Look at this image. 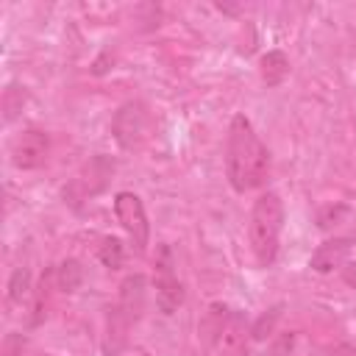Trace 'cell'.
Segmentation results:
<instances>
[{"label": "cell", "instance_id": "9", "mask_svg": "<svg viewBox=\"0 0 356 356\" xmlns=\"http://www.w3.org/2000/svg\"><path fill=\"white\" fill-rule=\"evenodd\" d=\"M145 286H147V281H145V275H139V273L128 275V278L120 284V300H117V306L122 309V314H125L131 323H136V320L142 317V309H145Z\"/></svg>", "mask_w": 356, "mask_h": 356}, {"label": "cell", "instance_id": "12", "mask_svg": "<svg viewBox=\"0 0 356 356\" xmlns=\"http://www.w3.org/2000/svg\"><path fill=\"white\" fill-rule=\"evenodd\" d=\"M259 72H261V81H264L267 86H278V83H284V78L289 75V58H286L281 50H270V53L261 56Z\"/></svg>", "mask_w": 356, "mask_h": 356}, {"label": "cell", "instance_id": "19", "mask_svg": "<svg viewBox=\"0 0 356 356\" xmlns=\"http://www.w3.org/2000/svg\"><path fill=\"white\" fill-rule=\"evenodd\" d=\"M47 284H50V273H42V278H39V284H36V292H33V317H31V323L33 325H39L42 320H44V309H47Z\"/></svg>", "mask_w": 356, "mask_h": 356}, {"label": "cell", "instance_id": "6", "mask_svg": "<svg viewBox=\"0 0 356 356\" xmlns=\"http://www.w3.org/2000/svg\"><path fill=\"white\" fill-rule=\"evenodd\" d=\"M156 300H159V309L164 314H172L184 303V286L172 273V261H170V248L167 245L159 248V259H156Z\"/></svg>", "mask_w": 356, "mask_h": 356}, {"label": "cell", "instance_id": "1", "mask_svg": "<svg viewBox=\"0 0 356 356\" xmlns=\"http://www.w3.org/2000/svg\"><path fill=\"white\" fill-rule=\"evenodd\" d=\"M225 172L236 192H248L264 184L270 172V150L253 131L245 114H236L228 128L225 145Z\"/></svg>", "mask_w": 356, "mask_h": 356}, {"label": "cell", "instance_id": "13", "mask_svg": "<svg viewBox=\"0 0 356 356\" xmlns=\"http://www.w3.org/2000/svg\"><path fill=\"white\" fill-rule=\"evenodd\" d=\"M83 281V267L75 261V259H64L58 267H56V284L61 292H75Z\"/></svg>", "mask_w": 356, "mask_h": 356}, {"label": "cell", "instance_id": "24", "mask_svg": "<svg viewBox=\"0 0 356 356\" xmlns=\"http://www.w3.org/2000/svg\"><path fill=\"white\" fill-rule=\"evenodd\" d=\"M108 61H111V53H103V56H100V58L95 61V67H92V72H95V75H103V72L108 70V67H106Z\"/></svg>", "mask_w": 356, "mask_h": 356}, {"label": "cell", "instance_id": "4", "mask_svg": "<svg viewBox=\"0 0 356 356\" xmlns=\"http://www.w3.org/2000/svg\"><path fill=\"white\" fill-rule=\"evenodd\" d=\"M114 214H117L120 225L125 228V234L131 236L134 248H136L139 253H145L147 236H150V225H147V214H145L142 200H139L134 192H120V195L114 197Z\"/></svg>", "mask_w": 356, "mask_h": 356}, {"label": "cell", "instance_id": "8", "mask_svg": "<svg viewBox=\"0 0 356 356\" xmlns=\"http://www.w3.org/2000/svg\"><path fill=\"white\" fill-rule=\"evenodd\" d=\"M248 325L239 312H228L217 339H214V353L217 356H248Z\"/></svg>", "mask_w": 356, "mask_h": 356}, {"label": "cell", "instance_id": "15", "mask_svg": "<svg viewBox=\"0 0 356 356\" xmlns=\"http://www.w3.org/2000/svg\"><path fill=\"white\" fill-rule=\"evenodd\" d=\"M281 312H284V306L275 303V306H270L264 314H259V320H256L253 328H250V337H253L256 342L267 339V337L275 331V325H278V320H281Z\"/></svg>", "mask_w": 356, "mask_h": 356}, {"label": "cell", "instance_id": "20", "mask_svg": "<svg viewBox=\"0 0 356 356\" xmlns=\"http://www.w3.org/2000/svg\"><path fill=\"white\" fill-rule=\"evenodd\" d=\"M292 350H295V334L284 331L273 339V345L267 348V356H292Z\"/></svg>", "mask_w": 356, "mask_h": 356}, {"label": "cell", "instance_id": "16", "mask_svg": "<svg viewBox=\"0 0 356 356\" xmlns=\"http://www.w3.org/2000/svg\"><path fill=\"white\" fill-rule=\"evenodd\" d=\"M25 100H28V92H25L22 86H17V83H8L6 92H3V120L11 122V120L22 111Z\"/></svg>", "mask_w": 356, "mask_h": 356}, {"label": "cell", "instance_id": "17", "mask_svg": "<svg viewBox=\"0 0 356 356\" xmlns=\"http://www.w3.org/2000/svg\"><path fill=\"white\" fill-rule=\"evenodd\" d=\"M31 292V273L25 267H17L8 278V300L11 303H22V298Z\"/></svg>", "mask_w": 356, "mask_h": 356}, {"label": "cell", "instance_id": "25", "mask_svg": "<svg viewBox=\"0 0 356 356\" xmlns=\"http://www.w3.org/2000/svg\"><path fill=\"white\" fill-rule=\"evenodd\" d=\"M328 356H356V348H350V345H337Z\"/></svg>", "mask_w": 356, "mask_h": 356}, {"label": "cell", "instance_id": "21", "mask_svg": "<svg viewBox=\"0 0 356 356\" xmlns=\"http://www.w3.org/2000/svg\"><path fill=\"white\" fill-rule=\"evenodd\" d=\"M22 348H25V337H22V334H17V331H11V334H6V339H3L0 356H19V353H22Z\"/></svg>", "mask_w": 356, "mask_h": 356}, {"label": "cell", "instance_id": "14", "mask_svg": "<svg viewBox=\"0 0 356 356\" xmlns=\"http://www.w3.org/2000/svg\"><path fill=\"white\" fill-rule=\"evenodd\" d=\"M225 317H228V309H225L222 303H211V306H209V312H206V317H203V323H200V334L206 337L209 345H214V339H217V334H220Z\"/></svg>", "mask_w": 356, "mask_h": 356}, {"label": "cell", "instance_id": "7", "mask_svg": "<svg viewBox=\"0 0 356 356\" xmlns=\"http://www.w3.org/2000/svg\"><path fill=\"white\" fill-rule=\"evenodd\" d=\"M47 153H50V136L39 128H31L14 142L11 161H14L17 170H36V167L44 164Z\"/></svg>", "mask_w": 356, "mask_h": 356}, {"label": "cell", "instance_id": "10", "mask_svg": "<svg viewBox=\"0 0 356 356\" xmlns=\"http://www.w3.org/2000/svg\"><path fill=\"white\" fill-rule=\"evenodd\" d=\"M350 239H328L312 253V270L317 273H331L334 267L345 264V256L350 253Z\"/></svg>", "mask_w": 356, "mask_h": 356}, {"label": "cell", "instance_id": "2", "mask_svg": "<svg viewBox=\"0 0 356 356\" xmlns=\"http://www.w3.org/2000/svg\"><path fill=\"white\" fill-rule=\"evenodd\" d=\"M281 225H284V203L275 192H264L250 211V248L261 267H270L278 256Z\"/></svg>", "mask_w": 356, "mask_h": 356}, {"label": "cell", "instance_id": "3", "mask_svg": "<svg viewBox=\"0 0 356 356\" xmlns=\"http://www.w3.org/2000/svg\"><path fill=\"white\" fill-rule=\"evenodd\" d=\"M111 134L125 150L142 147V142L150 136V111L145 108V103L139 100L122 103L111 120Z\"/></svg>", "mask_w": 356, "mask_h": 356}, {"label": "cell", "instance_id": "5", "mask_svg": "<svg viewBox=\"0 0 356 356\" xmlns=\"http://www.w3.org/2000/svg\"><path fill=\"white\" fill-rule=\"evenodd\" d=\"M111 172H114V161L108 156H92L86 161L83 172L70 184V189H64V197H70L72 203H78L86 195H97L100 189H106Z\"/></svg>", "mask_w": 356, "mask_h": 356}, {"label": "cell", "instance_id": "22", "mask_svg": "<svg viewBox=\"0 0 356 356\" xmlns=\"http://www.w3.org/2000/svg\"><path fill=\"white\" fill-rule=\"evenodd\" d=\"M345 211H348L345 206H328V209H323V211H320V225H323V228L334 225V222H337V220H339Z\"/></svg>", "mask_w": 356, "mask_h": 356}, {"label": "cell", "instance_id": "11", "mask_svg": "<svg viewBox=\"0 0 356 356\" xmlns=\"http://www.w3.org/2000/svg\"><path fill=\"white\" fill-rule=\"evenodd\" d=\"M128 328H131V320L122 314L120 306H111L108 309V317H106V353L108 356H117L125 348Z\"/></svg>", "mask_w": 356, "mask_h": 356}, {"label": "cell", "instance_id": "23", "mask_svg": "<svg viewBox=\"0 0 356 356\" xmlns=\"http://www.w3.org/2000/svg\"><path fill=\"white\" fill-rule=\"evenodd\" d=\"M339 270H342V281L356 289V261H345Z\"/></svg>", "mask_w": 356, "mask_h": 356}, {"label": "cell", "instance_id": "18", "mask_svg": "<svg viewBox=\"0 0 356 356\" xmlns=\"http://www.w3.org/2000/svg\"><path fill=\"white\" fill-rule=\"evenodd\" d=\"M97 259H100L106 267L117 270V267L122 264V242H120L117 236H106L103 245L97 248Z\"/></svg>", "mask_w": 356, "mask_h": 356}]
</instances>
